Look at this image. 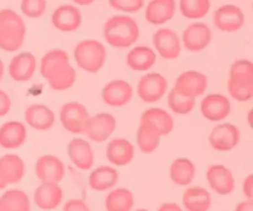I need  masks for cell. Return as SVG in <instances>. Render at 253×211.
<instances>
[{"label": "cell", "instance_id": "cell-27", "mask_svg": "<svg viewBox=\"0 0 253 211\" xmlns=\"http://www.w3.org/2000/svg\"><path fill=\"white\" fill-rule=\"evenodd\" d=\"M175 0H151L145 10V17L150 24L163 25L175 14Z\"/></svg>", "mask_w": 253, "mask_h": 211}, {"label": "cell", "instance_id": "cell-45", "mask_svg": "<svg viewBox=\"0 0 253 211\" xmlns=\"http://www.w3.org/2000/svg\"><path fill=\"white\" fill-rule=\"evenodd\" d=\"M72 1L74 2V4L77 5H82V6H86V5H90L93 4L95 0H72Z\"/></svg>", "mask_w": 253, "mask_h": 211}, {"label": "cell", "instance_id": "cell-9", "mask_svg": "<svg viewBox=\"0 0 253 211\" xmlns=\"http://www.w3.org/2000/svg\"><path fill=\"white\" fill-rule=\"evenodd\" d=\"M231 113V101L220 93H211L204 96L200 103V114L208 121L219 123Z\"/></svg>", "mask_w": 253, "mask_h": 211}, {"label": "cell", "instance_id": "cell-10", "mask_svg": "<svg viewBox=\"0 0 253 211\" xmlns=\"http://www.w3.org/2000/svg\"><path fill=\"white\" fill-rule=\"evenodd\" d=\"M35 174L41 183L59 184L66 175V167L57 156L43 155L36 161Z\"/></svg>", "mask_w": 253, "mask_h": 211}, {"label": "cell", "instance_id": "cell-32", "mask_svg": "<svg viewBox=\"0 0 253 211\" xmlns=\"http://www.w3.org/2000/svg\"><path fill=\"white\" fill-rule=\"evenodd\" d=\"M0 203L7 211H31V200L21 189H7L0 197Z\"/></svg>", "mask_w": 253, "mask_h": 211}, {"label": "cell", "instance_id": "cell-44", "mask_svg": "<svg viewBox=\"0 0 253 211\" xmlns=\"http://www.w3.org/2000/svg\"><path fill=\"white\" fill-rule=\"evenodd\" d=\"M235 211H253V202L252 200H242L235 208Z\"/></svg>", "mask_w": 253, "mask_h": 211}, {"label": "cell", "instance_id": "cell-38", "mask_svg": "<svg viewBox=\"0 0 253 211\" xmlns=\"http://www.w3.org/2000/svg\"><path fill=\"white\" fill-rule=\"evenodd\" d=\"M229 78L253 79V64L249 59H237L230 67Z\"/></svg>", "mask_w": 253, "mask_h": 211}, {"label": "cell", "instance_id": "cell-2", "mask_svg": "<svg viewBox=\"0 0 253 211\" xmlns=\"http://www.w3.org/2000/svg\"><path fill=\"white\" fill-rule=\"evenodd\" d=\"M103 36L115 48H128L140 36L137 22L128 15H114L104 24Z\"/></svg>", "mask_w": 253, "mask_h": 211}, {"label": "cell", "instance_id": "cell-23", "mask_svg": "<svg viewBox=\"0 0 253 211\" xmlns=\"http://www.w3.org/2000/svg\"><path fill=\"white\" fill-rule=\"evenodd\" d=\"M106 158L115 167H124L135 158V147L128 140L115 137L106 146Z\"/></svg>", "mask_w": 253, "mask_h": 211}, {"label": "cell", "instance_id": "cell-47", "mask_svg": "<svg viewBox=\"0 0 253 211\" xmlns=\"http://www.w3.org/2000/svg\"><path fill=\"white\" fill-rule=\"evenodd\" d=\"M6 187H7V185H6V183L4 182V179H2L1 174H0V190L5 189V188H6Z\"/></svg>", "mask_w": 253, "mask_h": 211}, {"label": "cell", "instance_id": "cell-1", "mask_svg": "<svg viewBox=\"0 0 253 211\" xmlns=\"http://www.w3.org/2000/svg\"><path fill=\"white\" fill-rule=\"evenodd\" d=\"M40 72L49 88L56 91L68 90L77 81V72L69 62L68 53L61 48L51 49L43 54Z\"/></svg>", "mask_w": 253, "mask_h": 211}, {"label": "cell", "instance_id": "cell-11", "mask_svg": "<svg viewBox=\"0 0 253 211\" xmlns=\"http://www.w3.org/2000/svg\"><path fill=\"white\" fill-rule=\"evenodd\" d=\"M208 88V77L199 71H185L175 79L174 89L185 96L197 99L202 96Z\"/></svg>", "mask_w": 253, "mask_h": 211}, {"label": "cell", "instance_id": "cell-35", "mask_svg": "<svg viewBox=\"0 0 253 211\" xmlns=\"http://www.w3.org/2000/svg\"><path fill=\"white\" fill-rule=\"evenodd\" d=\"M179 9L187 19H203L210 10V0H179Z\"/></svg>", "mask_w": 253, "mask_h": 211}, {"label": "cell", "instance_id": "cell-26", "mask_svg": "<svg viewBox=\"0 0 253 211\" xmlns=\"http://www.w3.org/2000/svg\"><path fill=\"white\" fill-rule=\"evenodd\" d=\"M119 172L111 166H99L94 168L88 178V184L94 192H105L110 190L118 184Z\"/></svg>", "mask_w": 253, "mask_h": 211}, {"label": "cell", "instance_id": "cell-36", "mask_svg": "<svg viewBox=\"0 0 253 211\" xmlns=\"http://www.w3.org/2000/svg\"><path fill=\"white\" fill-rule=\"evenodd\" d=\"M167 101L170 110L178 115H187V114L192 113L193 109L195 108V99L183 95L174 88L170 89V91L168 93Z\"/></svg>", "mask_w": 253, "mask_h": 211}, {"label": "cell", "instance_id": "cell-17", "mask_svg": "<svg viewBox=\"0 0 253 211\" xmlns=\"http://www.w3.org/2000/svg\"><path fill=\"white\" fill-rule=\"evenodd\" d=\"M36 68V57L31 52H21L12 57L7 67V73L16 83H25L34 77Z\"/></svg>", "mask_w": 253, "mask_h": 211}, {"label": "cell", "instance_id": "cell-12", "mask_svg": "<svg viewBox=\"0 0 253 211\" xmlns=\"http://www.w3.org/2000/svg\"><path fill=\"white\" fill-rule=\"evenodd\" d=\"M133 96V88L128 82L115 79L105 84L101 90L103 103L111 108H121L127 105Z\"/></svg>", "mask_w": 253, "mask_h": 211}, {"label": "cell", "instance_id": "cell-37", "mask_svg": "<svg viewBox=\"0 0 253 211\" xmlns=\"http://www.w3.org/2000/svg\"><path fill=\"white\" fill-rule=\"evenodd\" d=\"M47 10L46 0H22L21 11L25 16L30 19L41 17Z\"/></svg>", "mask_w": 253, "mask_h": 211}, {"label": "cell", "instance_id": "cell-6", "mask_svg": "<svg viewBox=\"0 0 253 211\" xmlns=\"http://www.w3.org/2000/svg\"><path fill=\"white\" fill-rule=\"evenodd\" d=\"M168 82L162 74L147 73L142 76L137 84V95L143 103H157L166 95Z\"/></svg>", "mask_w": 253, "mask_h": 211}, {"label": "cell", "instance_id": "cell-18", "mask_svg": "<svg viewBox=\"0 0 253 211\" xmlns=\"http://www.w3.org/2000/svg\"><path fill=\"white\" fill-rule=\"evenodd\" d=\"M68 158L74 167L81 170H88L94 165V151L90 143L81 137L69 141L67 146Z\"/></svg>", "mask_w": 253, "mask_h": 211}, {"label": "cell", "instance_id": "cell-49", "mask_svg": "<svg viewBox=\"0 0 253 211\" xmlns=\"http://www.w3.org/2000/svg\"><path fill=\"white\" fill-rule=\"evenodd\" d=\"M133 211H150V210H147V209H136V210H133Z\"/></svg>", "mask_w": 253, "mask_h": 211}, {"label": "cell", "instance_id": "cell-24", "mask_svg": "<svg viewBox=\"0 0 253 211\" xmlns=\"http://www.w3.org/2000/svg\"><path fill=\"white\" fill-rule=\"evenodd\" d=\"M140 123L152 128L161 137L170 133L174 128V120L170 114L162 108H150L145 110L141 115Z\"/></svg>", "mask_w": 253, "mask_h": 211}, {"label": "cell", "instance_id": "cell-43", "mask_svg": "<svg viewBox=\"0 0 253 211\" xmlns=\"http://www.w3.org/2000/svg\"><path fill=\"white\" fill-rule=\"evenodd\" d=\"M157 211H184L180 205H178L177 203H165V204L161 205L158 208Z\"/></svg>", "mask_w": 253, "mask_h": 211}, {"label": "cell", "instance_id": "cell-3", "mask_svg": "<svg viewBox=\"0 0 253 211\" xmlns=\"http://www.w3.org/2000/svg\"><path fill=\"white\" fill-rule=\"evenodd\" d=\"M26 35L22 17L11 9L0 10V49L16 52L21 48Z\"/></svg>", "mask_w": 253, "mask_h": 211}, {"label": "cell", "instance_id": "cell-25", "mask_svg": "<svg viewBox=\"0 0 253 211\" xmlns=\"http://www.w3.org/2000/svg\"><path fill=\"white\" fill-rule=\"evenodd\" d=\"M26 172L24 160L15 153H6L0 157V174L6 185L21 182Z\"/></svg>", "mask_w": 253, "mask_h": 211}, {"label": "cell", "instance_id": "cell-39", "mask_svg": "<svg viewBox=\"0 0 253 211\" xmlns=\"http://www.w3.org/2000/svg\"><path fill=\"white\" fill-rule=\"evenodd\" d=\"M109 5L118 11L133 14L142 9L145 0H109Z\"/></svg>", "mask_w": 253, "mask_h": 211}, {"label": "cell", "instance_id": "cell-13", "mask_svg": "<svg viewBox=\"0 0 253 211\" xmlns=\"http://www.w3.org/2000/svg\"><path fill=\"white\" fill-rule=\"evenodd\" d=\"M245 14L239 6L232 4L222 5L214 12V25L224 32H236L245 25Z\"/></svg>", "mask_w": 253, "mask_h": 211}, {"label": "cell", "instance_id": "cell-5", "mask_svg": "<svg viewBox=\"0 0 253 211\" xmlns=\"http://www.w3.org/2000/svg\"><path fill=\"white\" fill-rule=\"evenodd\" d=\"M88 109L78 101H69L62 105L59 110V121L62 126L71 133H83L84 126L89 119Z\"/></svg>", "mask_w": 253, "mask_h": 211}, {"label": "cell", "instance_id": "cell-40", "mask_svg": "<svg viewBox=\"0 0 253 211\" xmlns=\"http://www.w3.org/2000/svg\"><path fill=\"white\" fill-rule=\"evenodd\" d=\"M63 211H90V209L84 200L69 199L63 205Z\"/></svg>", "mask_w": 253, "mask_h": 211}, {"label": "cell", "instance_id": "cell-31", "mask_svg": "<svg viewBox=\"0 0 253 211\" xmlns=\"http://www.w3.org/2000/svg\"><path fill=\"white\" fill-rule=\"evenodd\" d=\"M104 205L106 211H132L135 197L127 188H114L106 195Z\"/></svg>", "mask_w": 253, "mask_h": 211}, {"label": "cell", "instance_id": "cell-20", "mask_svg": "<svg viewBox=\"0 0 253 211\" xmlns=\"http://www.w3.org/2000/svg\"><path fill=\"white\" fill-rule=\"evenodd\" d=\"M24 119L30 127L37 131H48L53 127L56 115L49 106L43 104H32L25 110Z\"/></svg>", "mask_w": 253, "mask_h": 211}, {"label": "cell", "instance_id": "cell-7", "mask_svg": "<svg viewBox=\"0 0 253 211\" xmlns=\"http://www.w3.org/2000/svg\"><path fill=\"white\" fill-rule=\"evenodd\" d=\"M116 119L109 113H99L96 115L89 116L84 133L90 141L96 143L105 142L116 130Z\"/></svg>", "mask_w": 253, "mask_h": 211}, {"label": "cell", "instance_id": "cell-28", "mask_svg": "<svg viewBox=\"0 0 253 211\" xmlns=\"http://www.w3.org/2000/svg\"><path fill=\"white\" fill-rule=\"evenodd\" d=\"M195 175H197V167L189 158H175L169 167L170 180L179 187H188L192 184Z\"/></svg>", "mask_w": 253, "mask_h": 211}, {"label": "cell", "instance_id": "cell-4", "mask_svg": "<svg viewBox=\"0 0 253 211\" xmlns=\"http://www.w3.org/2000/svg\"><path fill=\"white\" fill-rule=\"evenodd\" d=\"M74 59L78 67L88 73H98L106 62L105 46L96 40H83L74 47Z\"/></svg>", "mask_w": 253, "mask_h": 211}, {"label": "cell", "instance_id": "cell-34", "mask_svg": "<svg viewBox=\"0 0 253 211\" xmlns=\"http://www.w3.org/2000/svg\"><path fill=\"white\" fill-rule=\"evenodd\" d=\"M227 91L234 100L240 103L250 101L253 96V79L229 78Z\"/></svg>", "mask_w": 253, "mask_h": 211}, {"label": "cell", "instance_id": "cell-29", "mask_svg": "<svg viewBox=\"0 0 253 211\" xmlns=\"http://www.w3.org/2000/svg\"><path fill=\"white\" fill-rule=\"evenodd\" d=\"M155 51L147 46H136L128 51L126 56V63L132 71L146 72L152 68L156 63Z\"/></svg>", "mask_w": 253, "mask_h": 211}, {"label": "cell", "instance_id": "cell-21", "mask_svg": "<svg viewBox=\"0 0 253 211\" xmlns=\"http://www.w3.org/2000/svg\"><path fill=\"white\" fill-rule=\"evenodd\" d=\"M27 138V128L21 121L10 120L0 126V147L16 150L21 147Z\"/></svg>", "mask_w": 253, "mask_h": 211}, {"label": "cell", "instance_id": "cell-15", "mask_svg": "<svg viewBox=\"0 0 253 211\" xmlns=\"http://www.w3.org/2000/svg\"><path fill=\"white\" fill-rule=\"evenodd\" d=\"M207 180L211 190L219 195H230L235 190V177L224 165H211L207 169Z\"/></svg>", "mask_w": 253, "mask_h": 211}, {"label": "cell", "instance_id": "cell-48", "mask_svg": "<svg viewBox=\"0 0 253 211\" xmlns=\"http://www.w3.org/2000/svg\"><path fill=\"white\" fill-rule=\"evenodd\" d=\"M0 211H7L6 209H5L4 207H2V204H1V203H0Z\"/></svg>", "mask_w": 253, "mask_h": 211}, {"label": "cell", "instance_id": "cell-46", "mask_svg": "<svg viewBox=\"0 0 253 211\" xmlns=\"http://www.w3.org/2000/svg\"><path fill=\"white\" fill-rule=\"evenodd\" d=\"M4 73H5V66H4V62L0 59V81L2 79V77H4Z\"/></svg>", "mask_w": 253, "mask_h": 211}, {"label": "cell", "instance_id": "cell-22", "mask_svg": "<svg viewBox=\"0 0 253 211\" xmlns=\"http://www.w3.org/2000/svg\"><path fill=\"white\" fill-rule=\"evenodd\" d=\"M52 25L62 32H73L82 25V12L74 5H61L53 11Z\"/></svg>", "mask_w": 253, "mask_h": 211}, {"label": "cell", "instance_id": "cell-30", "mask_svg": "<svg viewBox=\"0 0 253 211\" xmlns=\"http://www.w3.org/2000/svg\"><path fill=\"white\" fill-rule=\"evenodd\" d=\"M182 203L187 211H208L211 207V194L203 187H189L183 194Z\"/></svg>", "mask_w": 253, "mask_h": 211}, {"label": "cell", "instance_id": "cell-16", "mask_svg": "<svg viewBox=\"0 0 253 211\" xmlns=\"http://www.w3.org/2000/svg\"><path fill=\"white\" fill-rule=\"evenodd\" d=\"M182 42L187 51H203L211 42V30L204 22H193L183 32Z\"/></svg>", "mask_w": 253, "mask_h": 211}, {"label": "cell", "instance_id": "cell-8", "mask_svg": "<svg viewBox=\"0 0 253 211\" xmlns=\"http://www.w3.org/2000/svg\"><path fill=\"white\" fill-rule=\"evenodd\" d=\"M240 138H241V132L236 125L222 123L211 130L209 135V143L214 151L229 152L239 145Z\"/></svg>", "mask_w": 253, "mask_h": 211}, {"label": "cell", "instance_id": "cell-14", "mask_svg": "<svg viewBox=\"0 0 253 211\" xmlns=\"http://www.w3.org/2000/svg\"><path fill=\"white\" fill-rule=\"evenodd\" d=\"M153 46L162 58L175 59L180 54V39L172 29L163 27L157 30L152 36Z\"/></svg>", "mask_w": 253, "mask_h": 211}, {"label": "cell", "instance_id": "cell-19", "mask_svg": "<svg viewBox=\"0 0 253 211\" xmlns=\"http://www.w3.org/2000/svg\"><path fill=\"white\" fill-rule=\"evenodd\" d=\"M63 202V189L56 183H41L34 192V203L40 210L57 209Z\"/></svg>", "mask_w": 253, "mask_h": 211}, {"label": "cell", "instance_id": "cell-33", "mask_svg": "<svg viewBox=\"0 0 253 211\" xmlns=\"http://www.w3.org/2000/svg\"><path fill=\"white\" fill-rule=\"evenodd\" d=\"M136 143L140 151L145 155H151L158 148L161 143V136L156 131L148 127L145 124L140 123L136 132Z\"/></svg>", "mask_w": 253, "mask_h": 211}, {"label": "cell", "instance_id": "cell-42", "mask_svg": "<svg viewBox=\"0 0 253 211\" xmlns=\"http://www.w3.org/2000/svg\"><path fill=\"white\" fill-rule=\"evenodd\" d=\"M242 192L246 199L252 200L253 197V174H249L242 182Z\"/></svg>", "mask_w": 253, "mask_h": 211}, {"label": "cell", "instance_id": "cell-41", "mask_svg": "<svg viewBox=\"0 0 253 211\" xmlns=\"http://www.w3.org/2000/svg\"><path fill=\"white\" fill-rule=\"evenodd\" d=\"M11 98L6 91L0 89V118H4L11 110Z\"/></svg>", "mask_w": 253, "mask_h": 211}]
</instances>
